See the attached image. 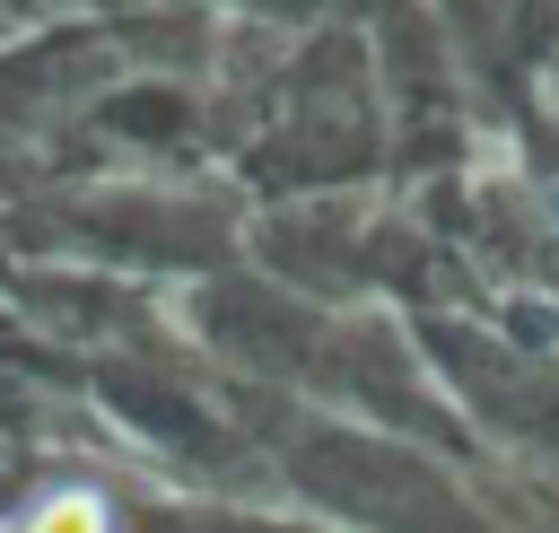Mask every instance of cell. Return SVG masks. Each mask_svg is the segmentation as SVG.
Returning <instances> with one entry per match:
<instances>
[{
  "instance_id": "1",
  "label": "cell",
  "mask_w": 559,
  "mask_h": 533,
  "mask_svg": "<svg viewBox=\"0 0 559 533\" xmlns=\"http://www.w3.org/2000/svg\"><path fill=\"white\" fill-rule=\"evenodd\" d=\"M17 533H105V507H96L87 489H61V498H44Z\"/></svg>"
}]
</instances>
